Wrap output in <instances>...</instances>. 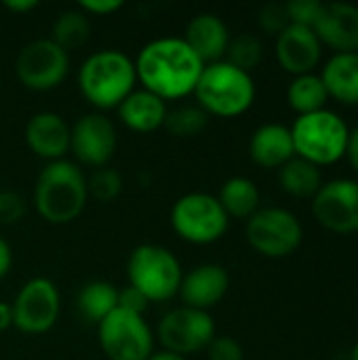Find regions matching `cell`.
<instances>
[{"mask_svg": "<svg viewBox=\"0 0 358 360\" xmlns=\"http://www.w3.org/2000/svg\"><path fill=\"white\" fill-rule=\"evenodd\" d=\"M133 63L141 89L150 91L162 101L194 95L198 78L205 70V63L188 46V42L175 36L148 42L137 53Z\"/></svg>", "mask_w": 358, "mask_h": 360, "instance_id": "obj_1", "label": "cell"}, {"mask_svg": "<svg viewBox=\"0 0 358 360\" xmlns=\"http://www.w3.org/2000/svg\"><path fill=\"white\" fill-rule=\"evenodd\" d=\"M87 198L89 190L82 169L65 158L49 162L36 179V211L53 226H63L78 219L87 207Z\"/></svg>", "mask_w": 358, "mask_h": 360, "instance_id": "obj_2", "label": "cell"}, {"mask_svg": "<svg viewBox=\"0 0 358 360\" xmlns=\"http://www.w3.org/2000/svg\"><path fill=\"white\" fill-rule=\"evenodd\" d=\"M137 84L133 59L116 49L89 55L78 70V89L97 110L118 108Z\"/></svg>", "mask_w": 358, "mask_h": 360, "instance_id": "obj_3", "label": "cell"}, {"mask_svg": "<svg viewBox=\"0 0 358 360\" xmlns=\"http://www.w3.org/2000/svg\"><path fill=\"white\" fill-rule=\"evenodd\" d=\"M255 93L251 74L224 59L205 65L194 89L198 108L207 112V116L219 118H236L245 114L253 105Z\"/></svg>", "mask_w": 358, "mask_h": 360, "instance_id": "obj_4", "label": "cell"}, {"mask_svg": "<svg viewBox=\"0 0 358 360\" xmlns=\"http://www.w3.org/2000/svg\"><path fill=\"white\" fill-rule=\"evenodd\" d=\"M291 137L298 158H304L314 167H327L346 156L350 129L340 114L325 108L298 116L291 127Z\"/></svg>", "mask_w": 358, "mask_h": 360, "instance_id": "obj_5", "label": "cell"}, {"mask_svg": "<svg viewBox=\"0 0 358 360\" xmlns=\"http://www.w3.org/2000/svg\"><path fill=\"white\" fill-rule=\"evenodd\" d=\"M129 285L150 304H162L179 293L184 278L179 259L160 245H139L127 264Z\"/></svg>", "mask_w": 358, "mask_h": 360, "instance_id": "obj_6", "label": "cell"}, {"mask_svg": "<svg viewBox=\"0 0 358 360\" xmlns=\"http://www.w3.org/2000/svg\"><path fill=\"white\" fill-rule=\"evenodd\" d=\"M228 226L230 217L213 194L188 192L171 209L173 232L190 245H213L224 238Z\"/></svg>", "mask_w": 358, "mask_h": 360, "instance_id": "obj_7", "label": "cell"}, {"mask_svg": "<svg viewBox=\"0 0 358 360\" xmlns=\"http://www.w3.org/2000/svg\"><path fill=\"white\" fill-rule=\"evenodd\" d=\"M247 240L260 255L281 259L300 249L304 240V228L291 211L266 207L257 209L247 219Z\"/></svg>", "mask_w": 358, "mask_h": 360, "instance_id": "obj_8", "label": "cell"}, {"mask_svg": "<svg viewBox=\"0 0 358 360\" xmlns=\"http://www.w3.org/2000/svg\"><path fill=\"white\" fill-rule=\"evenodd\" d=\"M97 338L110 360H148L154 354V335L143 314L122 308L97 325Z\"/></svg>", "mask_w": 358, "mask_h": 360, "instance_id": "obj_9", "label": "cell"}, {"mask_svg": "<svg viewBox=\"0 0 358 360\" xmlns=\"http://www.w3.org/2000/svg\"><path fill=\"white\" fill-rule=\"evenodd\" d=\"M13 310V327H17L25 335H42L51 331L61 312V295L53 281L44 276L30 278L15 302L11 304Z\"/></svg>", "mask_w": 358, "mask_h": 360, "instance_id": "obj_10", "label": "cell"}, {"mask_svg": "<svg viewBox=\"0 0 358 360\" xmlns=\"http://www.w3.org/2000/svg\"><path fill=\"white\" fill-rule=\"evenodd\" d=\"M70 72V53H65L51 38L27 42L15 61V74L19 82L30 91L57 89Z\"/></svg>", "mask_w": 358, "mask_h": 360, "instance_id": "obj_11", "label": "cell"}, {"mask_svg": "<svg viewBox=\"0 0 358 360\" xmlns=\"http://www.w3.org/2000/svg\"><path fill=\"white\" fill-rule=\"evenodd\" d=\"M213 338L215 323L213 316L205 310L181 306L167 312L158 323V340L165 350L184 359L207 350Z\"/></svg>", "mask_w": 358, "mask_h": 360, "instance_id": "obj_12", "label": "cell"}, {"mask_svg": "<svg viewBox=\"0 0 358 360\" xmlns=\"http://www.w3.org/2000/svg\"><path fill=\"white\" fill-rule=\"evenodd\" d=\"M317 221L335 234L358 232V181L331 179L312 198Z\"/></svg>", "mask_w": 358, "mask_h": 360, "instance_id": "obj_13", "label": "cell"}, {"mask_svg": "<svg viewBox=\"0 0 358 360\" xmlns=\"http://www.w3.org/2000/svg\"><path fill=\"white\" fill-rule=\"evenodd\" d=\"M118 146V133L110 118L99 112L80 116L70 127V150L80 165L101 169L108 167Z\"/></svg>", "mask_w": 358, "mask_h": 360, "instance_id": "obj_14", "label": "cell"}, {"mask_svg": "<svg viewBox=\"0 0 358 360\" xmlns=\"http://www.w3.org/2000/svg\"><path fill=\"white\" fill-rule=\"evenodd\" d=\"M323 55V44L312 27L289 23L276 36V59L293 76L312 74Z\"/></svg>", "mask_w": 358, "mask_h": 360, "instance_id": "obj_15", "label": "cell"}, {"mask_svg": "<svg viewBox=\"0 0 358 360\" xmlns=\"http://www.w3.org/2000/svg\"><path fill=\"white\" fill-rule=\"evenodd\" d=\"M230 289V274L219 264H200L184 274L179 285V297L184 306L209 312L217 306Z\"/></svg>", "mask_w": 358, "mask_h": 360, "instance_id": "obj_16", "label": "cell"}, {"mask_svg": "<svg viewBox=\"0 0 358 360\" xmlns=\"http://www.w3.org/2000/svg\"><path fill=\"white\" fill-rule=\"evenodd\" d=\"M321 44L335 53H358V6L350 2H323L312 27Z\"/></svg>", "mask_w": 358, "mask_h": 360, "instance_id": "obj_17", "label": "cell"}, {"mask_svg": "<svg viewBox=\"0 0 358 360\" xmlns=\"http://www.w3.org/2000/svg\"><path fill=\"white\" fill-rule=\"evenodd\" d=\"M25 143L38 158L63 160L70 152V124L55 112H38L25 124Z\"/></svg>", "mask_w": 358, "mask_h": 360, "instance_id": "obj_18", "label": "cell"}, {"mask_svg": "<svg viewBox=\"0 0 358 360\" xmlns=\"http://www.w3.org/2000/svg\"><path fill=\"white\" fill-rule=\"evenodd\" d=\"M184 40L198 55V59L209 65L222 61L230 44L228 25L215 13H198L190 19Z\"/></svg>", "mask_w": 358, "mask_h": 360, "instance_id": "obj_19", "label": "cell"}, {"mask_svg": "<svg viewBox=\"0 0 358 360\" xmlns=\"http://www.w3.org/2000/svg\"><path fill=\"white\" fill-rule=\"evenodd\" d=\"M249 154L251 160L264 169H281L291 158H295L291 129L279 122L262 124L251 135Z\"/></svg>", "mask_w": 358, "mask_h": 360, "instance_id": "obj_20", "label": "cell"}, {"mask_svg": "<svg viewBox=\"0 0 358 360\" xmlns=\"http://www.w3.org/2000/svg\"><path fill=\"white\" fill-rule=\"evenodd\" d=\"M167 112V101L146 89H135L118 105V116L122 124L135 133H152L160 129L165 124Z\"/></svg>", "mask_w": 358, "mask_h": 360, "instance_id": "obj_21", "label": "cell"}, {"mask_svg": "<svg viewBox=\"0 0 358 360\" xmlns=\"http://www.w3.org/2000/svg\"><path fill=\"white\" fill-rule=\"evenodd\" d=\"M321 78L329 99L358 105V53H335L325 63Z\"/></svg>", "mask_w": 358, "mask_h": 360, "instance_id": "obj_22", "label": "cell"}, {"mask_svg": "<svg viewBox=\"0 0 358 360\" xmlns=\"http://www.w3.org/2000/svg\"><path fill=\"white\" fill-rule=\"evenodd\" d=\"M116 308H118V289L108 281L87 283L76 297V310L80 319L91 325H99Z\"/></svg>", "mask_w": 358, "mask_h": 360, "instance_id": "obj_23", "label": "cell"}, {"mask_svg": "<svg viewBox=\"0 0 358 360\" xmlns=\"http://www.w3.org/2000/svg\"><path fill=\"white\" fill-rule=\"evenodd\" d=\"M217 200L228 217L249 219L260 209V190L249 177H230L219 188Z\"/></svg>", "mask_w": 358, "mask_h": 360, "instance_id": "obj_24", "label": "cell"}, {"mask_svg": "<svg viewBox=\"0 0 358 360\" xmlns=\"http://www.w3.org/2000/svg\"><path fill=\"white\" fill-rule=\"evenodd\" d=\"M287 101H289L291 110H295L300 116L325 110V105L329 101V93H327V89L323 84L321 74L312 72V74L295 76L289 82Z\"/></svg>", "mask_w": 358, "mask_h": 360, "instance_id": "obj_25", "label": "cell"}, {"mask_svg": "<svg viewBox=\"0 0 358 360\" xmlns=\"http://www.w3.org/2000/svg\"><path fill=\"white\" fill-rule=\"evenodd\" d=\"M279 179H281L283 190L295 198H314L323 186V175L319 167L298 156L281 167Z\"/></svg>", "mask_w": 358, "mask_h": 360, "instance_id": "obj_26", "label": "cell"}, {"mask_svg": "<svg viewBox=\"0 0 358 360\" xmlns=\"http://www.w3.org/2000/svg\"><path fill=\"white\" fill-rule=\"evenodd\" d=\"M91 36V23L89 17L78 8V11H63L53 23V36L51 40L59 44L65 53L80 49L87 44Z\"/></svg>", "mask_w": 358, "mask_h": 360, "instance_id": "obj_27", "label": "cell"}, {"mask_svg": "<svg viewBox=\"0 0 358 360\" xmlns=\"http://www.w3.org/2000/svg\"><path fill=\"white\" fill-rule=\"evenodd\" d=\"M207 122H209V116L198 105H181V108L167 112L162 127L173 137H196L205 131Z\"/></svg>", "mask_w": 358, "mask_h": 360, "instance_id": "obj_28", "label": "cell"}, {"mask_svg": "<svg viewBox=\"0 0 358 360\" xmlns=\"http://www.w3.org/2000/svg\"><path fill=\"white\" fill-rule=\"evenodd\" d=\"M228 63L236 65L238 70H245L251 74V70H255L260 63H262V57H264V46H262V40L253 34H238L234 38H230V44H228Z\"/></svg>", "mask_w": 358, "mask_h": 360, "instance_id": "obj_29", "label": "cell"}, {"mask_svg": "<svg viewBox=\"0 0 358 360\" xmlns=\"http://www.w3.org/2000/svg\"><path fill=\"white\" fill-rule=\"evenodd\" d=\"M87 190L99 202H112L122 192V177L118 171L110 167H101L87 179Z\"/></svg>", "mask_w": 358, "mask_h": 360, "instance_id": "obj_30", "label": "cell"}, {"mask_svg": "<svg viewBox=\"0 0 358 360\" xmlns=\"http://www.w3.org/2000/svg\"><path fill=\"white\" fill-rule=\"evenodd\" d=\"M260 27L266 32V34H274L279 36L291 21H289V13H287V2L281 4V2H268L262 6L260 11Z\"/></svg>", "mask_w": 358, "mask_h": 360, "instance_id": "obj_31", "label": "cell"}, {"mask_svg": "<svg viewBox=\"0 0 358 360\" xmlns=\"http://www.w3.org/2000/svg\"><path fill=\"white\" fill-rule=\"evenodd\" d=\"M321 8H323L321 0H291V2H287L289 21L295 25H306V27H314V23L321 15Z\"/></svg>", "mask_w": 358, "mask_h": 360, "instance_id": "obj_32", "label": "cell"}, {"mask_svg": "<svg viewBox=\"0 0 358 360\" xmlns=\"http://www.w3.org/2000/svg\"><path fill=\"white\" fill-rule=\"evenodd\" d=\"M25 215V200L17 192L2 190L0 192V224L2 226H13L21 221Z\"/></svg>", "mask_w": 358, "mask_h": 360, "instance_id": "obj_33", "label": "cell"}, {"mask_svg": "<svg viewBox=\"0 0 358 360\" xmlns=\"http://www.w3.org/2000/svg\"><path fill=\"white\" fill-rule=\"evenodd\" d=\"M207 356L209 360H243V346L230 335H215L207 348Z\"/></svg>", "mask_w": 358, "mask_h": 360, "instance_id": "obj_34", "label": "cell"}, {"mask_svg": "<svg viewBox=\"0 0 358 360\" xmlns=\"http://www.w3.org/2000/svg\"><path fill=\"white\" fill-rule=\"evenodd\" d=\"M148 304L150 302L137 289H133L131 285H127L124 289L118 291V308H122V310H129V312H135V314H143Z\"/></svg>", "mask_w": 358, "mask_h": 360, "instance_id": "obj_35", "label": "cell"}, {"mask_svg": "<svg viewBox=\"0 0 358 360\" xmlns=\"http://www.w3.org/2000/svg\"><path fill=\"white\" fill-rule=\"evenodd\" d=\"M78 8L84 13V15H112L116 11L122 8V2L120 0H80L78 2Z\"/></svg>", "mask_w": 358, "mask_h": 360, "instance_id": "obj_36", "label": "cell"}, {"mask_svg": "<svg viewBox=\"0 0 358 360\" xmlns=\"http://www.w3.org/2000/svg\"><path fill=\"white\" fill-rule=\"evenodd\" d=\"M11 266H13V251H11V245L0 236V281L11 272Z\"/></svg>", "mask_w": 358, "mask_h": 360, "instance_id": "obj_37", "label": "cell"}, {"mask_svg": "<svg viewBox=\"0 0 358 360\" xmlns=\"http://www.w3.org/2000/svg\"><path fill=\"white\" fill-rule=\"evenodd\" d=\"M4 8L19 13V15H25L34 8H38V2L36 0H4Z\"/></svg>", "mask_w": 358, "mask_h": 360, "instance_id": "obj_38", "label": "cell"}, {"mask_svg": "<svg viewBox=\"0 0 358 360\" xmlns=\"http://www.w3.org/2000/svg\"><path fill=\"white\" fill-rule=\"evenodd\" d=\"M346 156L352 165V169L358 173V127L354 131H350V137H348V148H346Z\"/></svg>", "mask_w": 358, "mask_h": 360, "instance_id": "obj_39", "label": "cell"}, {"mask_svg": "<svg viewBox=\"0 0 358 360\" xmlns=\"http://www.w3.org/2000/svg\"><path fill=\"white\" fill-rule=\"evenodd\" d=\"M8 327H13V310L11 304L0 302V331H6Z\"/></svg>", "mask_w": 358, "mask_h": 360, "instance_id": "obj_40", "label": "cell"}, {"mask_svg": "<svg viewBox=\"0 0 358 360\" xmlns=\"http://www.w3.org/2000/svg\"><path fill=\"white\" fill-rule=\"evenodd\" d=\"M148 360H188V359H184V356H177V354H173V352L162 350V352H154V354H152Z\"/></svg>", "mask_w": 358, "mask_h": 360, "instance_id": "obj_41", "label": "cell"}, {"mask_svg": "<svg viewBox=\"0 0 358 360\" xmlns=\"http://www.w3.org/2000/svg\"><path fill=\"white\" fill-rule=\"evenodd\" d=\"M350 360H358V344L352 348V352H350Z\"/></svg>", "mask_w": 358, "mask_h": 360, "instance_id": "obj_42", "label": "cell"}]
</instances>
